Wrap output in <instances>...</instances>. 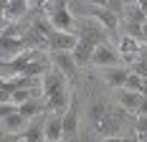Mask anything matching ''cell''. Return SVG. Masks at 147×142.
<instances>
[{"label":"cell","mask_w":147,"mask_h":142,"mask_svg":"<svg viewBox=\"0 0 147 142\" xmlns=\"http://www.w3.org/2000/svg\"><path fill=\"white\" fill-rule=\"evenodd\" d=\"M79 132V109H76V101L63 112V140H74Z\"/></svg>","instance_id":"obj_14"},{"label":"cell","mask_w":147,"mask_h":142,"mask_svg":"<svg viewBox=\"0 0 147 142\" xmlns=\"http://www.w3.org/2000/svg\"><path fill=\"white\" fill-rule=\"evenodd\" d=\"M71 56H74V61H76V66H79V69L91 66V58H94V46L79 41V43H76V48L71 51Z\"/></svg>","instance_id":"obj_15"},{"label":"cell","mask_w":147,"mask_h":142,"mask_svg":"<svg viewBox=\"0 0 147 142\" xmlns=\"http://www.w3.org/2000/svg\"><path fill=\"white\" fill-rule=\"evenodd\" d=\"M23 51H28L23 36H18V38H5V36H0V61H13V58H18Z\"/></svg>","instance_id":"obj_6"},{"label":"cell","mask_w":147,"mask_h":142,"mask_svg":"<svg viewBox=\"0 0 147 142\" xmlns=\"http://www.w3.org/2000/svg\"><path fill=\"white\" fill-rule=\"evenodd\" d=\"M129 71H132V74H137L140 79H147V61H142V58H134L132 64H129Z\"/></svg>","instance_id":"obj_19"},{"label":"cell","mask_w":147,"mask_h":142,"mask_svg":"<svg viewBox=\"0 0 147 142\" xmlns=\"http://www.w3.org/2000/svg\"><path fill=\"white\" fill-rule=\"evenodd\" d=\"M18 112L23 114V119H36V117H41V114H46L48 109H46V101L43 99H30V101H26V104H20L18 107Z\"/></svg>","instance_id":"obj_16"},{"label":"cell","mask_w":147,"mask_h":142,"mask_svg":"<svg viewBox=\"0 0 147 142\" xmlns=\"http://www.w3.org/2000/svg\"><path fill=\"white\" fill-rule=\"evenodd\" d=\"M5 135H8V132H5V129H3V122H0V140H3V137H5Z\"/></svg>","instance_id":"obj_26"},{"label":"cell","mask_w":147,"mask_h":142,"mask_svg":"<svg viewBox=\"0 0 147 142\" xmlns=\"http://www.w3.org/2000/svg\"><path fill=\"white\" fill-rule=\"evenodd\" d=\"M43 13L48 18V23H51V28L53 30H61V33H74L76 26H79V20L71 15L69 10V0H53V3H43Z\"/></svg>","instance_id":"obj_2"},{"label":"cell","mask_w":147,"mask_h":142,"mask_svg":"<svg viewBox=\"0 0 147 142\" xmlns=\"http://www.w3.org/2000/svg\"><path fill=\"white\" fill-rule=\"evenodd\" d=\"M102 79L107 81V86H109L112 91L124 89V86H127V79H129V66H114V69H104V71H102Z\"/></svg>","instance_id":"obj_8"},{"label":"cell","mask_w":147,"mask_h":142,"mask_svg":"<svg viewBox=\"0 0 147 142\" xmlns=\"http://www.w3.org/2000/svg\"><path fill=\"white\" fill-rule=\"evenodd\" d=\"M46 140L63 142V114H56V112L46 114Z\"/></svg>","instance_id":"obj_10"},{"label":"cell","mask_w":147,"mask_h":142,"mask_svg":"<svg viewBox=\"0 0 147 142\" xmlns=\"http://www.w3.org/2000/svg\"><path fill=\"white\" fill-rule=\"evenodd\" d=\"M114 104L122 107L124 112H129V114L137 117V109H140V104H142V94L127 91V89H117V91H114Z\"/></svg>","instance_id":"obj_7"},{"label":"cell","mask_w":147,"mask_h":142,"mask_svg":"<svg viewBox=\"0 0 147 142\" xmlns=\"http://www.w3.org/2000/svg\"><path fill=\"white\" fill-rule=\"evenodd\" d=\"M94 20H96V23H102V26H104L107 30H117V28H119V18H117L114 13H109V10H107V8L102 5V3L96 5V13H94Z\"/></svg>","instance_id":"obj_17"},{"label":"cell","mask_w":147,"mask_h":142,"mask_svg":"<svg viewBox=\"0 0 147 142\" xmlns=\"http://www.w3.org/2000/svg\"><path fill=\"white\" fill-rule=\"evenodd\" d=\"M140 94H142V97H147V79L142 81V89H140Z\"/></svg>","instance_id":"obj_25"},{"label":"cell","mask_w":147,"mask_h":142,"mask_svg":"<svg viewBox=\"0 0 147 142\" xmlns=\"http://www.w3.org/2000/svg\"><path fill=\"white\" fill-rule=\"evenodd\" d=\"M140 48H142V43L129 38V36H122L117 41V51H119V56H122V61H127V66L140 56Z\"/></svg>","instance_id":"obj_11"},{"label":"cell","mask_w":147,"mask_h":142,"mask_svg":"<svg viewBox=\"0 0 147 142\" xmlns=\"http://www.w3.org/2000/svg\"><path fill=\"white\" fill-rule=\"evenodd\" d=\"M41 99L46 101V109L48 112H56V114H63L74 104L71 91H69V79L61 71L51 69L41 79Z\"/></svg>","instance_id":"obj_1"},{"label":"cell","mask_w":147,"mask_h":142,"mask_svg":"<svg viewBox=\"0 0 147 142\" xmlns=\"http://www.w3.org/2000/svg\"><path fill=\"white\" fill-rule=\"evenodd\" d=\"M48 56H51V66H53L56 71H61L66 79L79 71V66H76V61H74L71 53H48Z\"/></svg>","instance_id":"obj_12"},{"label":"cell","mask_w":147,"mask_h":142,"mask_svg":"<svg viewBox=\"0 0 147 142\" xmlns=\"http://www.w3.org/2000/svg\"><path fill=\"white\" fill-rule=\"evenodd\" d=\"M134 132H137V135H145L147 132V117H134Z\"/></svg>","instance_id":"obj_22"},{"label":"cell","mask_w":147,"mask_h":142,"mask_svg":"<svg viewBox=\"0 0 147 142\" xmlns=\"http://www.w3.org/2000/svg\"><path fill=\"white\" fill-rule=\"evenodd\" d=\"M43 142H51V140H43Z\"/></svg>","instance_id":"obj_28"},{"label":"cell","mask_w":147,"mask_h":142,"mask_svg":"<svg viewBox=\"0 0 147 142\" xmlns=\"http://www.w3.org/2000/svg\"><path fill=\"white\" fill-rule=\"evenodd\" d=\"M137 58H142V61H147V43H142V48H140V56Z\"/></svg>","instance_id":"obj_24"},{"label":"cell","mask_w":147,"mask_h":142,"mask_svg":"<svg viewBox=\"0 0 147 142\" xmlns=\"http://www.w3.org/2000/svg\"><path fill=\"white\" fill-rule=\"evenodd\" d=\"M91 66H96V69H114V66H124L122 64V56H119V51L114 46H109V43H104L99 48H94V58H91Z\"/></svg>","instance_id":"obj_4"},{"label":"cell","mask_w":147,"mask_h":142,"mask_svg":"<svg viewBox=\"0 0 147 142\" xmlns=\"http://www.w3.org/2000/svg\"><path fill=\"white\" fill-rule=\"evenodd\" d=\"M33 8L28 0H8V5H5V18L10 20V23H18V20H23L28 10Z\"/></svg>","instance_id":"obj_13"},{"label":"cell","mask_w":147,"mask_h":142,"mask_svg":"<svg viewBox=\"0 0 147 142\" xmlns=\"http://www.w3.org/2000/svg\"><path fill=\"white\" fill-rule=\"evenodd\" d=\"M76 36H79V41L89 43V46H94V48H99L107 43L109 38V30L104 28L102 23H96L94 18H79V26H76Z\"/></svg>","instance_id":"obj_3"},{"label":"cell","mask_w":147,"mask_h":142,"mask_svg":"<svg viewBox=\"0 0 147 142\" xmlns=\"http://www.w3.org/2000/svg\"><path fill=\"white\" fill-rule=\"evenodd\" d=\"M26 127H28V119H23L20 112H15V114H10L8 119H3V129H5L8 135H20Z\"/></svg>","instance_id":"obj_18"},{"label":"cell","mask_w":147,"mask_h":142,"mask_svg":"<svg viewBox=\"0 0 147 142\" xmlns=\"http://www.w3.org/2000/svg\"><path fill=\"white\" fill-rule=\"evenodd\" d=\"M18 137H20V140H28V142H43L46 140V114L36 117V119H30L28 127L23 129Z\"/></svg>","instance_id":"obj_9"},{"label":"cell","mask_w":147,"mask_h":142,"mask_svg":"<svg viewBox=\"0 0 147 142\" xmlns=\"http://www.w3.org/2000/svg\"><path fill=\"white\" fill-rule=\"evenodd\" d=\"M142 81H145V79H140L137 74H132V71H129V79H127V86H124V89H127V91H137V94H140Z\"/></svg>","instance_id":"obj_20"},{"label":"cell","mask_w":147,"mask_h":142,"mask_svg":"<svg viewBox=\"0 0 147 142\" xmlns=\"http://www.w3.org/2000/svg\"><path fill=\"white\" fill-rule=\"evenodd\" d=\"M8 26H10V20H8L5 15H0V33H3V30L8 28Z\"/></svg>","instance_id":"obj_23"},{"label":"cell","mask_w":147,"mask_h":142,"mask_svg":"<svg viewBox=\"0 0 147 142\" xmlns=\"http://www.w3.org/2000/svg\"><path fill=\"white\" fill-rule=\"evenodd\" d=\"M15 112H18V107H15L13 101H3V104H0V122H3V119H8V117L15 114Z\"/></svg>","instance_id":"obj_21"},{"label":"cell","mask_w":147,"mask_h":142,"mask_svg":"<svg viewBox=\"0 0 147 142\" xmlns=\"http://www.w3.org/2000/svg\"><path fill=\"white\" fill-rule=\"evenodd\" d=\"M79 43V36L76 33H61V30H53L48 36V53H71Z\"/></svg>","instance_id":"obj_5"},{"label":"cell","mask_w":147,"mask_h":142,"mask_svg":"<svg viewBox=\"0 0 147 142\" xmlns=\"http://www.w3.org/2000/svg\"><path fill=\"white\" fill-rule=\"evenodd\" d=\"M18 142H28V140H18Z\"/></svg>","instance_id":"obj_27"}]
</instances>
